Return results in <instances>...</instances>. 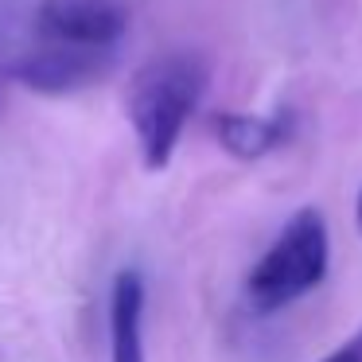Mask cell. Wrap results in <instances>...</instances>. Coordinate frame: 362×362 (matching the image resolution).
Listing matches in <instances>:
<instances>
[{
	"label": "cell",
	"mask_w": 362,
	"mask_h": 362,
	"mask_svg": "<svg viewBox=\"0 0 362 362\" xmlns=\"http://www.w3.org/2000/svg\"><path fill=\"white\" fill-rule=\"evenodd\" d=\"M206 90V63L195 51H164L136 71L129 86V121L148 172L168 168L191 113Z\"/></svg>",
	"instance_id": "6da1fadb"
},
{
	"label": "cell",
	"mask_w": 362,
	"mask_h": 362,
	"mask_svg": "<svg viewBox=\"0 0 362 362\" xmlns=\"http://www.w3.org/2000/svg\"><path fill=\"white\" fill-rule=\"evenodd\" d=\"M327 265H331L327 222L315 206H300L245 276L250 308L261 315H273L281 308L296 304L315 284H323Z\"/></svg>",
	"instance_id": "7a4b0ae2"
},
{
	"label": "cell",
	"mask_w": 362,
	"mask_h": 362,
	"mask_svg": "<svg viewBox=\"0 0 362 362\" xmlns=\"http://www.w3.org/2000/svg\"><path fill=\"white\" fill-rule=\"evenodd\" d=\"M125 28L129 12L121 0H40L35 4V35L47 43L117 51Z\"/></svg>",
	"instance_id": "3957f363"
},
{
	"label": "cell",
	"mask_w": 362,
	"mask_h": 362,
	"mask_svg": "<svg viewBox=\"0 0 362 362\" xmlns=\"http://www.w3.org/2000/svg\"><path fill=\"white\" fill-rule=\"evenodd\" d=\"M117 51H98V47H71V43H47L43 47L20 55L8 66V74L20 86L35 90V94H74V90L90 86V82L105 78L113 66Z\"/></svg>",
	"instance_id": "277c9868"
},
{
	"label": "cell",
	"mask_w": 362,
	"mask_h": 362,
	"mask_svg": "<svg viewBox=\"0 0 362 362\" xmlns=\"http://www.w3.org/2000/svg\"><path fill=\"white\" fill-rule=\"evenodd\" d=\"M296 121L288 110L276 113H218L214 117V136L234 160H261L276 152L292 136Z\"/></svg>",
	"instance_id": "5b68a950"
},
{
	"label": "cell",
	"mask_w": 362,
	"mask_h": 362,
	"mask_svg": "<svg viewBox=\"0 0 362 362\" xmlns=\"http://www.w3.org/2000/svg\"><path fill=\"white\" fill-rule=\"evenodd\" d=\"M110 362H144V281L121 269L110 292Z\"/></svg>",
	"instance_id": "8992f818"
},
{
	"label": "cell",
	"mask_w": 362,
	"mask_h": 362,
	"mask_svg": "<svg viewBox=\"0 0 362 362\" xmlns=\"http://www.w3.org/2000/svg\"><path fill=\"white\" fill-rule=\"evenodd\" d=\"M320 362H362V327L354 331V335H346L343 343H339L331 354H323Z\"/></svg>",
	"instance_id": "52a82bcc"
},
{
	"label": "cell",
	"mask_w": 362,
	"mask_h": 362,
	"mask_svg": "<svg viewBox=\"0 0 362 362\" xmlns=\"http://www.w3.org/2000/svg\"><path fill=\"white\" fill-rule=\"evenodd\" d=\"M354 230L362 238V187H358V199H354Z\"/></svg>",
	"instance_id": "ba28073f"
}]
</instances>
